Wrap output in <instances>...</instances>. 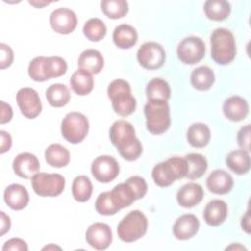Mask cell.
<instances>
[{
	"label": "cell",
	"mask_w": 251,
	"mask_h": 251,
	"mask_svg": "<svg viewBox=\"0 0 251 251\" xmlns=\"http://www.w3.org/2000/svg\"><path fill=\"white\" fill-rule=\"evenodd\" d=\"M109 136L121 157L126 161H135L142 154V144L135 135L133 126L125 121H116L110 127Z\"/></svg>",
	"instance_id": "1"
},
{
	"label": "cell",
	"mask_w": 251,
	"mask_h": 251,
	"mask_svg": "<svg viewBox=\"0 0 251 251\" xmlns=\"http://www.w3.org/2000/svg\"><path fill=\"white\" fill-rule=\"evenodd\" d=\"M211 58L219 65L231 63L236 55V44L232 32L224 27H218L212 31Z\"/></svg>",
	"instance_id": "2"
},
{
	"label": "cell",
	"mask_w": 251,
	"mask_h": 251,
	"mask_svg": "<svg viewBox=\"0 0 251 251\" xmlns=\"http://www.w3.org/2000/svg\"><path fill=\"white\" fill-rule=\"evenodd\" d=\"M107 94L111 100L113 110L121 117L131 115L136 109V100L131 94L129 83L125 79L113 80L108 88Z\"/></svg>",
	"instance_id": "3"
},
{
	"label": "cell",
	"mask_w": 251,
	"mask_h": 251,
	"mask_svg": "<svg viewBox=\"0 0 251 251\" xmlns=\"http://www.w3.org/2000/svg\"><path fill=\"white\" fill-rule=\"evenodd\" d=\"M187 164L184 158L172 157L157 164L152 170V178L160 187H167L176 179L185 177Z\"/></svg>",
	"instance_id": "4"
},
{
	"label": "cell",
	"mask_w": 251,
	"mask_h": 251,
	"mask_svg": "<svg viewBox=\"0 0 251 251\" xmlns=\"http://www.w3.org/2000/svg\"><path fill=\"white\" fill-rule=\"evenodd\" d=\"M144 115L146 128L150 133L160 135L169 129L171 117L168 101H148L144 106Z\"/></svg>",
	"instance_id": "5"
},
{
	"label": "cell",
	"mask_w": 251,
	"mask_h": 251,
	"mask_svg": "<svg viewBox=\"0 0 251 251\" xmlns=\"http://www.w3.org/2000/svg\"><path fill=\"white\" fill-rule=\"evenodd\" d=\"M148 220L139 210L130 211L118 225L117 233L124 242H133L143 237L147 231Z\"/></svg>",
	"instance_id": "6"
},
{
	"label": "cell",
	"mask_w": 251,
	"mask_h": 251,
	"mask_svg": "<svg viewBox=\"0 0 251 251\" xmlns=\"http://www.w3.org/2000/svg\"><path fill=\"white\" fill-rule=\"evenodd\" d=\"M88 129V120L79 112L68 113L61 123L62 136L72 144L80 143L86 137Z\"/></svg>",
	"instance_id": "7"
},
{
	"label": "cell",
	"mask_w": 251,
	"mask_h": 251,
	"mask_svg": "<svg viewBox=\"0 0 251 251\" xmlns=\"http://www.w3.org/2000/svg\"><path fill=\"white\" fill-rule=\"evenodd\" d=\"M65 177L60 174L37 173L31 177L33 191L41 197H56L65 188Z\"/></svg>",
	"instance_id": "8"
},
{
	"label": "cell",
	"mask_w": 251,
	"mask_h": 251,
	"mask_svg": "<svg viewBox=\"0 0 251 251\" xmlns=\"http://www.w3.org/2000/svg\"><path fill=\"white\" fill-rule=\"evenodd\" d=\"M206 53L204 41L197 36H188L183 38L177 45L176 54L181 63L194 65L199 63Z\"/></svg>",
	"instance_id": "9"
},
{
	"label": "cell",
	"mask_w": 251,
	"mask_h": 251,
	"mask_svg": "<svg viewBox=\"0 0 251 251\" xmlns=\"http://www.w3.org/2000/svg\"><path fill=\"white\" fill-rule=\"evenodd\" d=\"M136 58L141 67L146 70H157L166 61V52L163 46L154 41L143 43L137 50Z\"/></svg>",
	"instance_id": "10"
},
{
	"label": "cell",
	"mask_w": 251,
	"mask_h": 251,
	"mask_svg": "<svg viewBox=\"0 0 251 251\" xmlns=\"http://www.w3.org/2000/svg\"><path fill=\"white\" fill-rule=\"evenodd\" d=\"M120 173V166L117 160L108 155H101L95 158L91 164V174L93 177L102 183L114 180Z\"/></svg>",
	"instance_id": "11"
},
{
	"label": "cell",
	"mask_w": 251,
	"mask_h": 251,
	"mask_svg": "<svg viewBox=\"0 0 251 251\" xmlns=\"http://www.w3.org/2000/svg\"><path fill=\"white\" fill-rule=\"evenodd\" d=\"M16 101L22 115L27 119L36 118L42 111V104L36 90L30 87L19 89Z\"/></svg>",
	"instance_id": "12"
},
{
	"label": "cell",
	"mask_w": 251,
	"mask_h": 251,
	"mask_svg": "<svg viewBox=\"0 0 251 251\" xmlns=\"http://www.w3.org/2000/svg\"><path fill=\"white\" fill-rule=\"evenodd\" d=\"M52 29L59 34H69L77 25V18L74 11L68 8H58L54 10L49 18Z\"/></svg>",
	"instance_id": "13"
},
{
	"label": "cell",
	"mask_w": 251,
	"mask_h": 251,
	"mask_svg": "<svg viewBox=\"0 0 251 251\" xmlns=\"http://www.w3.org/2000/svg\"><path fill=\"white\" fill-rule=\"evenodd\" d=\"M85 239L92 248L105 250L112 243V229L105 223H94L88 226L85 232Z\"/></svg>",
	"instance_id": "14"
},
{
	"label": "cell",
	"mask_w": 251,
	"mask_h": 251,
	"mask_svg": "<svg viewBox=\"0 0 251 251\" xmlns=\"http://www.w3.org/2000/svg\"><path fill=\"white\" fill-rule=\"evenodd\" d=\"M200 223L193 214H184L177 218L173 226V233L178 240L192 238L198 232Z\"/></svg>",
	"instance_id": "15"
},
{
	"label": "cell",
	"mask_w": 251,
	"mask_h": 251,
	"mask_svg": "<svg viewBox=\"0 0 251 251\" xmlns=\"http://www.w3.org/2000/svg\"><path fill=\"white\" fill-rule=\"evenodd\" d=\"M40 168L37 157L31 153L24 152L17 155L13 161L15 174L22 178H30L38 173Z\"/></svg>",
	"instance_id": "16"
},
{
	"label": "cell",
	"mask_w": 251,
	"mask_h": 251,
	"mask_svg": "<svg viewBox=\"0 0 251 251\" xmlns=\"http://www.w3.org/2000/svg\"><path fill=\"white\" fill-rule=\"evenodd\" d=\"M223 112L227 120L231 122H240L247 117L249 113V105L244 98L233 95L224 102Z\"/></svg>",
	"instance_id": "17"
},
{
	"label": "cell",
	"mask_w": 251,
	"mask_h": 251,
	"mask_svg": "<svg viewBox=\"0 0 251 251\" xmlns=\"http://www.w3.org/2000/svg\"><path fill=\"white\" fill-rule=\"evenodd\" d=\"M207 188L214 194L224 195L228 193L233 187L232 176L224 170L213 171L206 180Z\"/></svg>",
	"instance_id": "18"
},
{
	"label": "cell",
	"mask_w": 251,
	"mask_h": 251,
	"mask_svg": "<svg viewBox=\"0 0 251 251\" xmlns=\"http://www.w3.org/2000/svg\"><path fill=\"white\" fill-rule=\"evenodd\" d=\"M204 191L200 184L188 182L177 190L176 201L183 208H192L202 201Z\"/></svg>",
	"instance_id": "19"
},
{
	"label": "cell",
	"mask_w": 251,
	"mask_h": 251,
	"mask_svg": "<svg viewBox=\"0 0 251 251\" xmlns=\"http://www.w3.org/2000/svg\"><path fill=\"white\" fill-rule=\"evenodd\" d=\"M4 201L11 209L20 211L27 206L29 202V195L24 185L12 183L5 188Z\"/></svg>",
	"instance_id": "20"
},
{
	"label": "cell",
	"mask_w": 251,
	"mask_h": 251,
	"mask_svg": "<svg viewBox=\"0 0 251 251\" xmlns=\"http://www.w3.org/2000/svg\"><path fill=\"white\" fill-rule=\"evenodd\" d=\"M226 217L227 205L221 199H214L208 202L203 212L204 221L210 226H218L222 225Z\"/></svg>",
	"instance_id": "21"
},
{
	"label": "cell",
	"mask_w": 251,
	"mask_h": 251,
	"mask_svg": "<svg viewBox=\"0 0 251 251\" xmlns=\"http://www.w3.org/2000/svg\"><path fill=\"white\" fill-rule=\"evenodd\" d=\"M136 29L127 24H122L115 27L113 31V41L121 49H129L137 42Z\"/></svg>",
	"instance_id": "22"
},
{
	"label": "cell",
	"mask_w": 251,
	"mask_h": 251,
	"mask_svg": "<svg viewBox=\"0 0 251 251\" xmlns=\"http://www.w3.org/2000/svg\"><path fill=\"white\" fill-rule=\"evenodd\" d=\"M77 65L79 69L85 70L90 74H99L104 67V58L96 49H86L78 57Z\"/></svg>",
	"instance_id": "23"
},
{
	"label": "cell",
	"mask_w": 251,
	"mask_h": 251,
	"mask_svg": "<svg viewBox=\"0 0 251 251\" xmlns=\"http://www.w3.org/2000/svg\"><path fill=\"white\" fill-rule=\"evenodd\" d=\"M70 84L71 88L75 94L79 96H84L92 91L94 86V79L92 74L88 73L85 70L78 69L72 75Z\"/></svg>",
	"instance_id": "24"
},
{
	"label": "cell",
	"mask_w": 251,
	"mask_h": 251,
	"mask_svg": "<svg viewBox=\"0 0 251 251\" xmlns=\"http://www.w3.org/2000/svg\"><path fill=\"white\" fill-rule=\"evenodd\" d=\"M188 143L195 148H203L208 145L211 139V131L209 126L203 123L192 124L186 132Z\"/></svg>",
	"instance_id": "25"
},
{
	"label": "cell",
	"mask_w": 251,
	"mask_h": 251,
	"mask_svg": "<svg viewBox=\"0 0 251 251\" xmlns=\"http://www.w3.org/2000/svg\"><path fill=\"white\" fill-rule=\"evenodd\" d=\"M226 164L234 174L245 175L250 170V156L242 149L234 150L226 155Z\"/></svg>",
	"instance_id": "26"
},
{
	"label": "cell",
	"mask_w": 251,
	"mask_h": 251,
	"mask_svg": "<svg viewBox=\"0 0 251 251\" xmlns=\"http://www.w3.org/2000/svg\"><path fill=\"white\" fill-rule=\"evenodd\" d=\"M44 157L47 164L55 168L66 167L71 159L69 150L59 143L50 144L45 149Z\"/></svg>",
	"instance_id": "27"
},
{
	"label": "cell",
	"mask_w": 251,
	"mask_h": 251,
	"mask_svg": "<svg viewBox=\"0 0 251 251\" xmlns=\"http://www.w3.org/2000/svg\"><path fill=\"white\" fill-rule=\"evenodd\" d=\"M215 82V74L207 66H200L194 69L190 75L191 85L200 91L209 90Z\"/></svg>",
	"instance_id": "28"
},
{
	"label": "cell",
	"mask_w": 251,
	"mask_h": 251,
	"mask_svg": "<svg viewBox=\"0 0 251 251\" xmlns=\"http://www.w3.org/2000/svg\"><path fill=\"white\" fill-rule=\"evenodd\" d=\"M148 101H168L171 97L170 84L161 77L152 78L146 85Z\"/></svg>",
	"instance_id": "29"
},
{
	"label": "cell",
	"mask_w": 251,
	"mask_h": 251,
	"mask_svg": "<svg viewBox=\"0 0 251 251\" xmlns=\"http://www.w3.org/2000/svg\"><path fill=\"white\" fill-rule=\"evenodd\" d=\"M231 11L230 4L225 0H208L204 3V12L209 20L221 22L226 20Z\"/></svg>",
	"instance_id": "30"
},
{
	"label": "cell",
	"mask_w": 251,
	"mask_h": 251,
	"mask_svg": "<svg viewBox=\"0 0 251 251\" xmlns=\"http://www.w3.org/2000/svg\"><path fill=\"white\" fill-rule=\"evenodd\" d=\"M110 193L113 201L120 210L129 207L135 200H137L133 189L126 181L117 184Z\"/></svg>",
	"instance_id": "31"
},
{
	"label": "cell",
	"mask_w": 251,
	"mask_h": 251,
	"mask_svg": "<svg viewBox=\"0 0 251 251\" xmlns=\"http://www.w3.org/2000/svg\"><path fill=\"white\" fill-rule=\"evenodd\" d=\"M47 102L50 106L60 108L66 106L71 99L69 88L62 83L51 84L45 91Z\"/></svg>",
	"instance_id": "32"
},
{
	"label": "cell",
	"mask_w": 251,
	"mask_h": 251,
	"mask_svg": "<svg viewBox=\"0 0 251 251\" xmlns=\"http://www.w3.org/2000/svg\"><path fill=\"white\" fill-rule=\"evenodd\" d=\"M187 164V173L185 177L188 179H197L201 177L208 168L206 158L198 153H190L184 157Z\"/></svg>",
	"instance_id": "33"
},
{
	"label": "cell",
	"mask_w": 251,
	"mask_h": 251,
	"mask_svg": "<svg viewBox=\"0 0 251 251\" xmlns=\"http://www.w3.org/2000/svg\"><path fill=\"white\" fill-rule=\"evenodd\" d=\"M93 186L86 176H77L72 184V194L75 201L83 203L90 199Z\"/></svg>",
	"instance_id": "34"
},
{
	"label": "cell",
	"mask_w": 251,
	"mask_h": 251,
	"mask_svg": "<svg viewBox=\"0 0 251 251\" xmlns=\"http://www.w3.org/2000/svg\"><path fill=\"white\" fill-rule=\"evenodd\" d=\"M68 69L67 62L59 56L45 57L43 62V73L46 79L56 78L66 74Z\"/></svg>",
	"instance_id": "35"
},
{
	"label": "cell",
	"mask_w": 251,
	"mask_h": 251,
	"mask_svg": "<svg viewBox=\"0 0 251 251\" xmlns=\"http://www.w3.org/2000/svg\"><path fill=\"white\" fill-rule=\"evenodd\" d=\"M82 31L88 40L98 42L105 37L107 27L102 20L98 18H91L84 24Z\"/></svg>",
	"instance_id": "36"
},
{
	"label": "cell",
	"mask_w": 251,
	"mask_h": 251,
	"mask_svg": "<svg viewBox=\"0 0 251 251\" xmlns=\"http://www.w3.org/2000/svg\"><path fill=\"white\" fill-rule=\"evenodd\" d=\"M101 10L110 19L117 20L125 17L128 12V4L125 0H103Z\"/></svg>",
	"instance_id": "37"
},
{
	"label": "cell",
	"mask_w": 251,
	"mask_h": 251,
	"mask_svg": "<svg viewBox=\"0 0 251 251\" xmlns=\"http://www.w3.org/2000/svg\"><path fill=\"white\" fill-rule=\"evenodd\" d=\"M95 210L98 214L103 216H112L120 211L113 201L110 191H105L98 195L95 201Z\"/></svg>",
	"instance_id": "38"
},
{
	"label": "cell",
	"mask_w": 251,
	"mask_h": 251,
	"mask_svg": "<svg viewBox=\"0 0 251 251\" xmlns=\"http://www.w3.org/2000/svg\"><path fill=\"white\" fill-rule=\"evenodd\" d=\"M45 57L44 56H38L33 58L29 65H28V75L29 77L37 82H43L46 81V77L43 73V62H44Z\"/></svg>",
	"instance_id": "39"
},
{
	"label": "cell",
	"mask_w": 251,
	"mask_h": 251,
	"mask_svg": "<svg viewBox=\"0 0 251 251\" xmlns=\"http://www.w3.org/2000/svg\"><path fill=\"white\" fill-rule=\"evenodd\" d=\"M133 189L136 199H140L145 196L147 192V183L145 179L139 176H132L126 180Z\"/></svg>",
	"instance_id": "40"
},
{
	"label": "cell",
	"mask_w": 251,
	"mask_h": 251,
	"mask_svg": "<svg viewBox=\"0 0 251 251\" xmlns=\"http://www.w3.org/2000/svg\"><path fill=\"white\" fill-rule=\"evenodd\" d=\"M0 69L4 70L8 67H10L13 63L14 60V53L12 48L5 44L1 43L0 44Z\"/></svg>",
	"instance_id": "41"
},
{
	"label": "cell",
	"mask_w": 251,
	"mask_h": 251,
	"mask_svg": "<svg viewBox=\"0 0 251 251\" xmlns=\"http://www.w3.org/2000/svg\"><path fill=\"white\" fill-rule=\"evenodd\" d=\"M237 143L239 147L246 151H250V125L242 126L237 132Z\"/></svg>",
	"instance_id": "42"
},
{
	"label": "cell",
	"mask_w": 251,
	"mask_h": 251,
	"mask_svg": "<svg viewBox=\"0 0 251 251\" xmlns=\"http://www.w3.org/2000/svg\"><path fill=\"white\" fill-rule=\"evenodd\" d=\"M28 247H27V244L25 240L21 239V238H18V237H14V238H11L9 240H7L3 247H2V250L3 251H7V250H19V251H27Z\"/></svg>",
	"instance_id": "43"
},
{
	"label": "cell",
	"mask_w": 251,
	"mask_h": 251,
	"mask_svg": "<svg viewBox=\"0 0 251 251\" xmlns=\"http://www.w3.org/2000/svg\"><path fill=\"white\" fill-rule=\"evenodd\" d=\"M1 114H0V123L6 124L12 120L13 117V110L12 107L5 103L4 101H1Z\"/></svg>",
	"instance_id": "44"
},
{
	"label": "cell",
	"mask_w": 251,
	"mask_h": 251,
	"mask_svg": "<svg viewBox=\"0 0 251 251\" xmlns=\"http://www.w3.org/2000/svg\"><path fill=\"white\" fill-rule=\"evenodd\" d=\"M0 136H1V147H0V153L4 154L7 151L10 150L12 146V137L11 135L6 132L5 130H0Z\"/></svg>",
	"instance_id": "45"
},
{
	"label": "cell",
	"mask_w": 251,
	"mask_h": 251,
	"mask_svg": "<svg viewBox=\"0 0 251 251\" xmlns=\"http://www.w3.org/2000/svg\"><path fill=\"white\" fill-rule=\"evenodd\" d=\"M0 219H1V231H0V235L3 236L6 232H8L10 230L11 227V220L9 218L8 215H6L3 211L0 212Z\"/></svg>",
	"instance_id": "46"
},
{
	"label": "cell",
	"mask_w": 251,
	"mask_h": 251,
	"mask_svg": "<svg viewBox=\"0 0 251 251\" xmlns=\"http://www.w3.org/2000/svg\"><path fill=\"white\" fill-rule=\"evenodd\" d=\"M250 221H249V211L241 219V227L246 233H250Z\"/></svg>",
	"instance_id": "47"
},
{
	"label": "cell",
	"mask_w": 251,
	"mask_h": 251,
	"mask_svg": "<svg viewBox=\"0 0 251 251\" xmlns=\"http://www.w3.org/2000/svg\"><path fill=\"white\" fill-rule=\"evenodd\" d=\"M28 3L36 8H42L49 4V2H42V1H39V2L38 1H28Z\"/></svg>",
	"instance_id": "48"
}]
</instances>
